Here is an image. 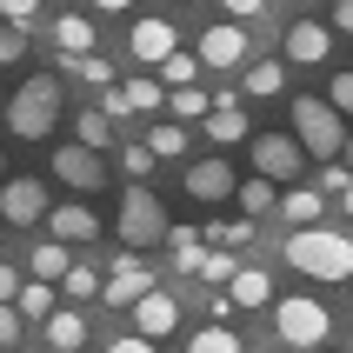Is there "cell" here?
Masks as SVG:
<instances>
[{
    "label": "cell",
    "mask_w": 353,
    "mask_h": 353,
    "mask_svg": "<svg viewBox=\"0 0 353 353\" xmlns=\"http://www.w3.org/2000/svg\"><path fill=\"white\" fill-rule=\"evenodd\" d=\"M287 267L307 280H353V234H334V227H294L287 234Z\"/></svg>",
    "instance_id": "obj_1"
},
{
    "label": "cell",
    "mask_w": 353,
    "mask_h": 353,
    "mask_svg": "<svg viewBox=\"0 0 353 353\" xmlns=\"http://www.w3.org/2000/svg\"><path fill=\"white\" fill-rule=\"evenodd\" d=\"M0 114H7V134H14V140H47L60 127V80L54 74H34L20 94H7Z\"/></svg>",
    "instance_id": "obj_2"
},
{
    "label": "cell",
    "mask_w": 353,
    "mask_h": 353,
    "mask_svg": "<svg viewBox=\"0 0 353 353\" xmlns=\"http://www.w3.org/2000/svg\"><path fill=\"white\" fill-rule=\"evenodd\" d=\"M114 240L120 247H160V240H167V207H160V194L154 187H127V200H120V214H114Z\"/></svg>",
    "instance_id": "obj_3"
},
{
    "label": "cell",
    "mask_w": 353,
    "mask_h": 353,
    "mask_svg": "<svg viewBox=\"0 0 353 353\" xmlns=\"http://www.w3.org/2000/svg\"><path fill=\"white\" fill-rule=\"evenodd\" d=\"M294 140H300L314 160H334V154H340V140H347V120H340V107H334V100L300 94V100H294Z\"/></svg>",
    "instance_id": "obj_4"
},
{
    "label": "cell",
    "mask_w": 353,
    "mask_h": 353,
    "mask_svg": "<svg viewBox=\"0 0 353 353\" xmlns=\"http://www.w3.org/2000/svg\"><path fill=\"white\" fill-rule=\"evenodd\" d=\"M274 334L287 340V347H320V340L334 334V314H327L320 300H307V294L274 300Z\"/></svg>",
    "instance_id": "obj_5"
},
{
    "label": "cell",
    "mask_w": 353,
    "mask_h": 353,
    "mask_svg": "<svg viewBox=\"0 0 353 353\" xmlns=\"http://www.w3.org/2000/svg\"><path fill=\"white\" fill-rule=\"evenodd\" d=\"M54 174L60 187H74V194H94V187H107V160H100V147H54Z\"/></svg>",
    "instance_id": "obj_6"
},
{
    "label": "cell",
    "mask_w": 353,
    "mask_h": 353,
    "mask_svg": "<svg viewBox=\"0 0 353 353\" xmlns=\"http://www.w3.org/2000/svg\"><path fill=\"white\" fill-rule=\"evenodd\" d=\"M300 160H307V147L294 134H260L254 140V174H267V180H300Z\"/></svg>",
    "instance_id": "obj_7"
},
{
    "label": "cell",
    "mask_w": 353,
    "mask_h": 353,
    "mask_svg": "<svg viewBox=\"0 0 353 353\" xmlns=\"http://www.w3.org/2000/svg\"><path fill=\"white\" fill-rule=\"evenodd\" d=\"M40 214H47V187H40V180H27V174L0 180V220H7V227H34Z\"/></svg>",
    "instance_id": "obj_8"
},
{
    "label": "cell",
    "mask_w": 353,
    "mask_h": 353,
    "mask_svg": "<svg viewBox=\"0 0 353 353\" xmlns=\"http://www.w3.org/2000/svg\"><path fill=\"white\" fill-rule=\"evenodd\" d=\"M40 220L54 227L60 247H87V240H100V214H94V207H80V200H60V207L47 200V214H40Z\"/></svg>",
    "instance_id": "obj_9"
},
{
    "label": "cell",
    "mask_w": 353,
    "mask_h": 353,
    "mask_svg": "<svg viewBox=\"0 0 353 353\" xmlns=\"http://www.w3.org/2000/svg\"><path fill=\"white\" fill-rule=\"evenodd\" d=\"M240 60H247V27H240V20H214V27L200 34V67H220V74H227Z\"/></svg>",
    "instance_id": "obj_10"
},
{
    "label": "cell",
    "mask_w": 353,
    "mask_h": 353,
    "mask_svg": "<svg viewBox=\"0 0 353 353\" xmlns=\"http://www.w3.org/2000/svg\"><path fill=\"white\" fill-rule=\"evenodd\" d=\"M180 327V300L174 294H160V280L147 287V294L134 300V334H147V340H167Z\"/></svg>",
    "instance_id": "obj_11"
},
{
    "label": "cell",
    "mask_w": 353,
    "mask_h": 353,
    "mask_svg": "<svg viewBox=\"0 0 353 353\" xmlns=\"http://www.w3.org/2000/svg\"><path fill=\"white\" fill-rule=\"evenodd\" d=\"M334 54V34L320 27V20H294L287 27V60H300V67H314V60Z\"/></svg>",
    "instance_id": "obj_12"
},
{
    "label": "cell",
    "mask_w": 353,
    "mask_h": 353,
    "mask_svg": "<svg viewBox=\"0 0 353 353\" xmlns=\"http://www.w3.org/2000/svg\"><path fill=\"white\" fill-rule=\"evenodd\" d=\"M187 194L194 200H234V167L227 160H194L187 167Z\"/></svg>",
    "instance_id": "obj_13"
},
{
    "label": "cell",
    "mask_w": 353,
    "mask_h": 353,
    "mask_svg": "<svg viewBox=\"0 0 353 353\" xmlns=\"http://www.w3.org/2000/svg\"><path fill=\"white\" fill-rule=\"evenodd\" d=\"M154 287V267H140L134 254H120V267H114V280H107V307H134L140 294Z\"/></svg>",
    "instance_id": "obj_14"
},
{
    "label": "cell",
    "mask_w": 353,
    "mask_h": 353,
    "mask_svg": "<svg viewBox=\"0 0 353 353\" xmlns=\"http://www.w3.org/2000/svg\"><path fill=\"white\" fill-rule=\"evenodd\" d=\"M167 47H180L174 20H134V60H140V67H154Z\"/></svg>",
    "instance_id": "obj_15"
},
{
    "label": "cell",
    "mask_w": 353,
    "mask_h": 353,
    "mask_svg": "<svg viewBox=\"0 0 353 353\" xmlns=\"http://www.w3.org/2000/svg\"><path fill=\"white\" fill-rule=\"evenodd\" d=\"M267 300H274V280L260 267H234L227 274V307H267Z\"/></svg>",
    "instance_id": "obj_16"
},
{
    "label": "cell",
    "mask_w": 353,
    "mask_h": 353,
    "mask_svg": "<svg viewBox=\"0 0 353 353\" xmlns=\"http://www.w3.org/2000/svg\"><path fill=\"white\" fill-rule=\"evenodd\" d=\"M200 120H207V140H214V147H234V140H247V114H240V100H214Z\"/></svg>",
    "instance_id": "obj_17"
},
{
    "label": "cell",
    "mask_w": 353,
    "mask_h": 353,
    "mask_svg": "<svg viewBox=\"0 0 353 353\" xmlns=\"http://www.w3.org/2000/svg\"><path fill=\"white\" fill-rule=\"evenodd\" d=\"M47 347H54V353L87 347V320H80L74 307H60V300H54V314H47Z\"/></svg>",
    "instance_id": "obj_18"
},
{
    "label": "cell",
    "mask_w": 353,
    "mask_h": 353,
    "mask_svg": "<svg viewBox=\"0 0 353 353\" xmlns=\"http://www.w3.org/2000/svg\"><path fill=\"white\" fill-rule=\"evenodd\" d=\"M280 87H287V67H280V60H254L247 80H240V94H247V100H274Z\"/></svg>",
    "instance_id": "obj_19"
},
{
    "label": "cell",
    "mask_w": 353,
    "mask_h": 353,
    "mask_svg": "<svg viewBox=\"0 0 353 353\" xmlns=\"http://www.w3.org/2000/svg\"><path fill=\"white\" fill-rule=\"evenodd\" d=\"M274 207L294 220V227H307V220H320V214H327V194H320V187H294V194H287V200H274Z\"/></svg>",
    "instance_id": "obj_20"
},
{
    "label": "cell",
    "mask_w": 353,
    "mask_h": 353,
    "mask_svg": "<svg viewBox=\"0 0 353 353\" xmlns=\"http://www.w3.org/2000/svg\"><path fill=\"white\" fill-rule=\"evenodd\" d=\"M14 307H20V320H47L54 314V280H20Z\"/></svg>",
    "instance_id": "obj_21"
},
{
    "label": "cell",
    "mask_w": 353,
    "mask_h": 353,
    "mask_svg": "<svg viewBox=\"0 0 353 353\" xmlns=\"http://www.w3.org/2000/svg\"><path fill=\"white\" fill-rule=\"evenodd\" d=\"M234 200H240V214H267V207H274V180L267 174H254V180H234Z\"/></svg>",
    "instance_id": "obj_22"
},
{
    "label": "cell",
    "mask_w": 353,
    "mask_h": 353,
    "mask_svg": "<svg viewBox=\"0 0 353 353\" xmlns=\"http://www.w3.org/2000/svg\"><path fill=\"white\" fill-rule=\"evenodd\" d=\"M54 47L60 54H87V47H94V27H87L80 14H60L54 20Z\"/></svg>",
    "instance_id": "obj_23"
},
{
    "label": "cell",
    "mask_w": 353,
    "mask_h": 353,
    "mask_svg": "<svg viewBox=\"0 0 353 353\" xmlns=\"http://www.w3.org/2000/svg\"><path fill=\"white\" fill-rule=\"evenodd\" d=\"M167 247H174V267H180V274H194L200 254H207V240H200L194 227H167Z\"/></svg>",
    "instance_id": "obj_24"
},
{
    "label": "cell",
    "mask_w": 353,
    "mask_h": 353,
    "mask_svg": "<svg viewBox=\"0 0 353 353\" xmlns=\"http://www.w3.org/2000/svg\"><path fill=\"white\" fill-rule=\"evenodd\" d=\"M147 147H154V160H180L187 154V120H160L147 134Z\"/></svg>",
    "instance_id": "obj_25"
},
{
    "label": "cell",
    "mask_w": 353,
    "mask_h": 353,
    "mask_svg": "<svg viewBox=\"0 0 353 353\" xmlns=\"http://www.w3.org/2000/svg\"><path fill=\"white\" fill-rule=\"evenodd\" d=\"M120 100H127V114H160V107H167L160 80H127V87H120Z\"/></svg>",
    "instance_id": "obj_26"
},
{
    "label": "cell",
    "mask_w": 353,
    "mask_h": 353,
    "mask_svg": "<svg viewBox=\"0 0 353 353\" xmlns=\"http://www.w3.org/2000/svg\"><path fill=\"white\" fill-rule=\"evenodd\" d=\"M167 107H174V120H200L207 107H214V94H200L194 80H180L174 94H167Z\"/></svg>",
    "instance_id": "obj_27"
},
{
    "label": "cell",
    "mask_w": 353,
    "mask_h": 353,
    "mask_svg": "<svg viewBox=\"0 0 353 353\" xmlns=\"http://www.w3.org/2000/svg\"><path fill=\"white\" fill-rule=\"evenodd\" d=\"M27 274H34V280H54V287H60V274H67L60 240H47V247H34V254H27Z\"/></svg>",
    "instance_id": "obj_28"
},
{
    "label": "cell",
    "mask_w": 353,
    "mask_h": 353,
    "mask_svg": "<svg viewBox=\"0 0 353 353\" xmlns=\"http://www.w3.org/2000/svg\"><path fill=\"white\" fill-rule=\"evenodd\" d=\"M80 140H87V147H114V114H107V107H87V114H80V127H74Z\"/></svg>",
    "instance_id": "obj_29"
},
{
    "label": "cell",
    "mask_w": 353,
    "mask_h": 353,
    "mask_svg": "<svg viewBox=\"0 0 353 353\" xmlns=\"http://www.w3.org/2000/svg\"><path fill=\"white\" fill-rule=\"evenodd\" d=\"M200 240H207V247H247V240H254V214L247 220H214Z\"/></svg>",
    "instance_id": "obj_30"
},
{
    "label": "cell",
    "mask_w": 353,
    "mask_h": 353,
    "mask_svg": "<svg viewBox=\"0 0 353 353\" xmlns=\"http://www.w3.org/2000/svg\"><path fill=\"white\" fill-rule=\"evenodd\" d=\"M154 67H160V80H167V87H180V80H194V74H200V54H180V47H167Z\"/></svg>",
    "instance_id": "obj_31"
},
{
    "label": "cell",
    "mask_w": 353,
    "mask_h": 353,
    "mask_svg": "<svg viewBox=\"0 0 353 353\" xmlns=\"http://www.w3.org/2000/svg\"><path fill=\"white\" fill-rule=\"evenodd\" d=\"M187 347H194V353H240V334H234V327H220V320H214V327H200V334L187 340Z\"/></svg>",
    "instance_id": "obj_32"
},
{
    "label": "cell",
    "mask_w": 353,
    "mask_h": 353,
    "mask_svg": "<svg viewBox=\"0 0 353 353\" xmlns=\"http://www.w3.org/2000/svg\"><path fill=\"white\" fill-rule=\"evenodd\" d=\"M60 287H67V300H94V294H100V274H94V267H74V260H67Z\"/></svg>",
    "instance_id": "obj_33"
},
{
    "label": "cell",
    "mask_w": 353,
    "mask_h": 353,
    "mask_svg": "<svg viewBox=\"0 0 353 353\" xmlns=\"http://www.w3.org/2000/svg\"><path fill=\"white\" fill-rule=\"evenodd\" d=\"M20 54H27V20H7V14H0V67L20 60Z\"/></svg>",
    "instance_id": "obj_34"
},
{
    "label": "cell",
    "mask_w": 353,
    "mask_h": 353,
    "mask_svg": "<svg viewBox=\"0 0 353 353\" xmlns=\"http://www.w3.org/2000/svg\"><path fill=\"white\" fill-rule=\"evenodd\" d=\"M20 340H27V320L14 300H0V347H20Z\"/></svg>",
    "instance_id": "obj_35"
},
{
    "label": "cell",
    "mask_w": 353,
    "mask_h": 353,
    "mask_svg": "<svg viewBox=\"0 0 353 353\" xmlns=\"http://www.w3.org/2000/svg\"><path fill=\"white\" fill-rule=\"evenodd\" d=\"M120 167H127V174H134V180H147V174H154V167H160V160H154V147L140 140V147H127V154H120Z\"/></svg>",
    "instance_id": "obj_36"
},
{
    "label": "cell",
    "mask_w": 353,
    "mask_h": 353,
    "mask_svg": "<svg viewBox=\"0 0 353 353\" xmlns=\"http://www.w3.org/2000/svg\"><path fill=\"white\" fill-rule=\"evenodd\" d=\"M234 267H240L234 254H200V267H194V274H200V280H214V287H220V280L234 274Z\"/></svg>",
    "instance_id": "obj_37"
},
{
    "label": "cell",
    "mask_w": 353,
    "mask_h": 353,
    "mask_svg": "<svg viewBox=\"0 0 353 353\" xmlns=\"http://www.w3.org/2000/svg\"><path fill=\"white\" fill-rule=\"evenodd\" d=\"M347 180H353V167H340V154H334V160H320V194H340Z\"/></svg>",
    "instance_id": "obj_38"
},
{
    "label": "cell",
    "mask_w": 353,
    "mask_h": 353,
    "mask_svg": "<svg viewBox=\"0 0 353 353\" xmlns=\"http://www.w3.org/2000/svg\"><path fill=\"white\" fill-rule=\"evenodd\" d=\"M327 100H334L340 114H353V74H334V87H327Z\"/></svg>",
    "instance_id": "obj_39"
},
{
    "label": "cell",
    "mask_w": 353,
    "mask_h": 353,
    "mask_svg": "<svg viewBox=\"0 0 353 353\" xmlns=\"http://www.w3.org/2000/svg\"><path fill=\"white\" fill-rule=\"evenodd\" d=\"M20 294V267H14V260H0V300H14Z\"/></svg>",
    "instance_id": "obj_40"
},
{
    "label": "cell",
    "mask_w": 353,
    "mask_h": 353,
    "mask_svg": "<svg viewBox=\"0 0 353 353\" xmlns=\"http://www.w3.org/2000/svg\"><path fill=\"white\" fill-rule=\"evenodd\" d=\"M0 14H7V20H34L40 0H0Z\"/></svg>",
    "instance_id": "obj_41"
},
{
    "label": "cell",
    "mask_w": 353,
    "mask_h": 353,
    "mask_svg": "<svg viewBox=\"0 0 353 353\" xmlns=\"http://www.w3.org/2000/svg\"><path fill=\"white\" fill-rule=\"evenodd\" d=\"M147 347H154L147 334H120V340H114V353H147Z\"/></svg>",
    "instance_id": "obj_42"
},
{
    "label": "cell",
    "mask_w": 353,
    "mask_h": 353,
    "mask_svg": "<svg viewBox=\"0 0 353 353\" xmlns=\"http://www.w3.org/2000/svg\"><path fill=\"white\" fill-rule=\"evenodd\" d=\"M220 7H227V14H234V20H247V14H260L267 0H220Z\"/></svg>",
    "instance_id": "obj_43"
},
{
    "label": "cell",
    "mask_w": 353,
    "mask_h": 353,
    "mask_svg": "<svg viewBox=\"0 0 353 353\" xmlns=\"http://www.w3.org/2000/svg\"><path fill=\"white\" fill-rule=\"evenodd\" d=\"M334 27H340V34H353V0H334Z\"/></svg>",
    "instance_id": "obj_44"
},
{
    "label": "cell",
    "mask_w": 353,
    "mask_h": 353,
    "mask_svg": "<svg viewBox=\"0 0 353 353\" xmlns=\"http://www.w3.org/2000/svg\"><path fill=\"white\" fill-rule=\"evenodd\" d=\"M100 14H120V7H134V0H94Z\"/></svg>",
    "instance_id": "obj_45"
},
{
    "label": "cell",
    "mask_w": 353,
    "mask_h": 353,
    "mask_svg": "<svg viewBox=\"0 0 353 353\" xmlns=\"http://www.w3.org/2000/svg\"><path fill=\"white\" fill-rule=\"evenodd\" d=\"M340 207H347V214H353V180H347V187H340Z\"/></svg>",
    "instance_id": "obj_46"
},
{
    "label": "cell",
    "mask_w": 353,
    "mask_h": 353,
    "mask_svg": "<svg viewBox=\"0 0 353 353\" xmlns=\"http://www.w3.org/2000/svg\"><path fill=\"white\" fill-rule=\"evenodd\" d=\"M340 154H347V167H353V134H347V140H340Z\"/></svg>",
    "instance_id": "obj_47"
},
{
    "label": "cell",
    "mask_w": 353,
    "mask_h": 353,
    "mask_svg": "<svg viewBox=\"0 0 353 353\" xmlns=\"http://www.w3.org/2000/svg\"><path fill=\"white\" fill-rule=\"evenodd\" d=\"M307 7H320V0H307Z\"/></svg>",
    "instance_id": "obj_48"
},
{
    "label": "cell",
    "mask_w": 353,
    "mask_h": 353,
    "mask_svg": "<svg viewBox=\"0 0 353 353\" xmlns=\"http://www.w3.org/2000/svg\"><path fill=\"white\" fill-rule=\"evenodd\" d=\"M0 107H7V94H0Z\"/></svg>",
    "instance_id": "obj_49"
}]
</instances>
